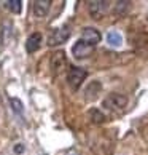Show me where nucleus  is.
Masks as SVG:
<instances>
[{
	"instance_id": "obj_7",
	"label": "nucleus",
	"mask_w": 148,
	"mask_h": 155,
	"mask_svg": "<svg viewBox=\"0 0 148 155\" xmlns=\"http://www.w3.org/2000/svg\"><path fill=\"white\" fill-rule=\"evenodd\" d=\"M100 38H102L100 32L97 29H94V27H84L81 32V40L84 43L91 45V47H96L100 42Z\"/></svg>"
},
{
	"instance_id": "obj_12",
	"label": "nucleus",
	"mask_w": 148,
	"mask_h": 155,
	"mask_svg": "<svg viewBox=\"0 0 148 155\" xmlns=\"http://www.w3.org/2000/svg\"><path fill=\"white\" fill-rule=\"evenodd\" d=\"M107 42H109L110 47H121L123 45V37H121V34H119L118 31H110L109 34H107Z\"/></svg>"
},
{
	"instance_id": "obj_10",
	"label": "nucleus",
	"mask_w": 148,
	"mask_h": 155,
	"mask_svg": "<svg viewBox=\"0 0 148 155\" xmlns=\"http://www.w3.org/2000/svg\"><path fill=\"white\" fill-rule=\"evenodd\" d=\"M42 34L40 32H33L30 34L29 37H27L26 40V50H27V53H35V51L40 48V45H42Z\"/></svg>"
},
{
	"instance_id": "obj_6",
	"label": "nucleus",
	"mask_w": 148,
	"mask_h": 155,
	"mask_svg": "<svg viewBox=\"0 0 148 155\" xmlns=\"http://www.w3.org/2000/svg\"><path fill=\"white\" fill-rule=\"evenodd\" d=\"M67 66V58H65V53L62 50H58L51 54V59H49V67L53 69L54 74L61 72L62 69Z\"/></svg>"
},
{
	"instance_id": "obj_11",
	"label": "nucleus",
	"mask_w": 148,
	"mask_h": 155,
	"mask_svg": "<svg viewBox=\"0 0 148 155\" xmlns=\"http://www.w3.org/2000/svg\"><path fill=\"white\" fill-rule=\"evenodd\" d=\"M88 117H89V120L93 123H96V125H100V123H104L105 120H107V117H105V114L100 110V109H96V107H93V109H89V112H88Z\"/></svg>"
},
{
	"instance_id": "obj_5",
	"label": "nucleus",
	"mask_w": 148,
	"mask_h": 155,
	"mask_svg": "<svg viewBox=\"0 0 148 155\" xmlns=\"http://www.w3.org/2000/svg\"><path fill=\"white\" fill-rule=\"evenodd\" d=\"M94 47H91V45L84 43L81 38L78 40V42H75V45L72 47V54L75 56L77 59H86L91 56V53H93Z\"/></svg>"
},
{
	"instance_id": "obj_2",
	"label": "nucleus",
	"mask_w": 148,
	"mask_h": 155,
	"mask_svg": "<svg viewBox=\"0 0 148 155\" xmlns=\"http://www.w3.org/2000/svg\"><path fill=\"white\" fill-rule=\"evenodd\" d=\"M86 77H88V72L83 67H72L67 72V83H69V87L73 91H77L83 85L84 80H86Z\"/></svg>"
},
{
	"instance_id": "obj_15",
	"label": "nucleus",
	"mask_w": 148,
	"mask_h": 155,
	"mask_svg": "<svg viewBox=\"0 0 148 155\" xmlns=\"http://www.w3.org/2000/svg\"><path fill=\"white\" fill-rule=\"evenodd\" d=\"M10 102H11V106H13V109H14L16 112H21L22 104H21V101H19V99H16V97H11Z\"/></svg>"
},
{
	"instance_id": "obj_14",
	"label": "nucleus",
	"mask_w": 148,
	"mask_h": 155,
	"mask_svg": "<svg viewBox=\"0 0 148 155\" xmlns=\"http://www.w3.org/2000/svg\"><path fill=\"white\" fill-rule=\"evenodd\" d=\"M7 8L11 10L13 13H19L21 11V0H11V2H7Z\"/></svg>"
},
{
	"instance_id": "obj_8",
	"label": "nucleus",
	"mask_w": 148,
	"mask_h": 155,
	"mask_svg": "<svg viewBox=\"0 0 148 155\" xmlns=\"http://www.w3.org/2000/svg\"><path fill=\"white\" fill-rule=\"evenodd\" d=\"M100 91H102V83L99 80H93V82H89L88 87L84 88V99H88V101L97 99Z\"/></svg>"
},
{
	"instance_id": "obj_3",
	"label": "nucleus",
	"mask_w": 148,
	"mask_h": 155,
	"mask_svg": "<svg viewBox=\"0 0 148 155\" xmlns=\"http://www.w3.org/2000/svg\"><path fill=\"white\" fill-rule=\"evenodd\" d=\"M110 8V2H105V0H93V2H88V11L93 19H102L105 16V13Z\"/></svg>"
},
{
	"instance_id": "obj_1",
	"label": "nucleus",
	"mask_w": 148,
	"mask_h": 155,
	"mask_svg": "<svg viewBox=\"0 0 148 155\" xmlns=\"http://www.w3.org/2000/svg\"><path fill=\"white\" fill-rule=\"evenodd\" d=\"M126 106H128V97L121 93H110L102 101V107H105L107 110H123Z\"/></svg>"
},
{
	"instance_id": "obj_4",
	"label": "nucleus",
	"mask_w": 148,
	"mask_h": 155,
	"mask_svg": "<svg viewBox=\"0 0 148 155\" xmlns=\"http://www.w3.org/2000/svg\"><path fill=\"white\" fill-rule=\"evenodd\" d=\"M70 37V31L67 27H59V29H54L53 34L48 37V45L49 47H56V45H62L65 43Z\"/></svg>"
},
{
	"instance_id": "obj_9",
	"label": "nucleus",
	"mask_w": 148,
	"mask_h": 155,
	"mask_svg": "<svg viewBox=\"0 0 148 155\" xmlns=\"http://www.w3.org/2000/svg\"><path fill=\"white\" fill-rule=\"evenodd\" d=\"M49 8H51V0H35L32 5L35 18H45L48 15Z\"/></svg>"
},
{
	"instance_id": "obj_13",
	"label": "nucleus",
	"mask_w": 148,
	"mask_h": 155,
	"mask_svg": "<svg viewBox=\"0 0 148 155\" xmlns=\"http://www.w3.org/2000/svg\"><path fill=\"white\" fill-rule=\"evenodd\" d=\"M131 7V2H116L115 3V11L118 15H124Z\"/></svg>"
}]
</instances>
